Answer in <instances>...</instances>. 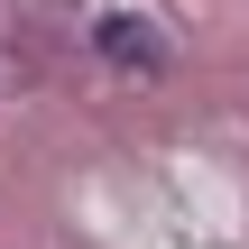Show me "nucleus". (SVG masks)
<instances>
[{
  "label": "nucleus",
  "instance_id": "1",
  "mask_svg": "<svg viewBox=\"0 0 249 249\" xmlns=\"http://www.w3.org/2000/svg\"><path fill=\"white\" fill-rule=\"evenodd\" d=\"M102 55H111V65L157 74V65H166V37H148V18H102Z\"/></svg>",
  "mask_w": 249,
  "mask_h": 249
}]
</instances>
